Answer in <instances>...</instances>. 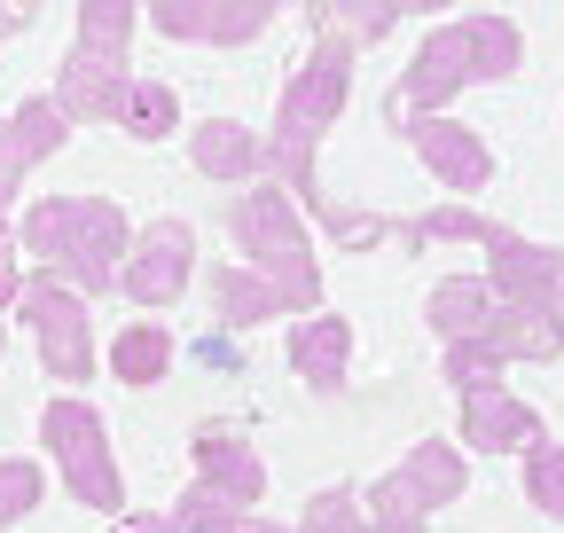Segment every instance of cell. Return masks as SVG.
I'll use <instances>...</instances> for the list:
<instances>
[{
	"label": "cell",
	"mask_w": 564,
	"mask_h": 533,
	"mask_svg": "<svg viewBox=\"0 0 564 533\" xmlns=\"http://www.w3.org/2000/svg\"><path fill=\"white\" fill-rule=\"evenodd\" d=\"M400 133H408V150L432 165V181H440L447 196H478V188L494 181V150L478 142L463 118H408Z\"/></svg>",
	"instance_id": "cell-10"
},
{
	"label": "cell",
	"mask_w": 564,
	"mask_h": 533,
	"mask_svg": "<svg viewBox=\"0 0 564 533\" xmlns=\"http://www.w3.org/2000/svg\"><path fill=\"white\" fill-rule=\"evenodd\" d=\"M40 447L55 455V471H63V487H70L79 510L126 518V471H118V447H110L102 409H87L79 392L47 400V409H40Z\"/></svg>",
	"instance_id": "cell-5"
},
{
	"label": "cell",
	"mask_w": 564,
	"mask_h": 533,
	"mask_svg": "<svg viewBox=\"0 0 564 533\" xmlns=\"http://www.w3.org/2000/svg\"><path fill=\"white\" fill-rule=\"evenodd\" d=\"M525 502L564 525V447H549V439L525 447Z\"/></svg>",
	"instance_id": "cell-25"
},
{
	"label": "cell",
	"mask_w": 564,
	"mask_h": 533,
	"mask_svg": "<svg viewBox=\"0 0 564 533\" xmlns=\"http://www.w3.org/2000/svg\"><path fill=\"white\" fill-rule=\"evenodd\" d=\"M118 133H133V142H165V133H181V95L150 72H133L126 87V110H118Z\"/></svg>",
	"instance_id": "cell-22"
},
{
	"label": "cell",
	"mask_w": 564,
	"mask_h": 533,
	"mask_svg": "<svg viewBox=\"0 0 564 533\" xmlns=\"http://www.w3.org/2000/svg\"><path fill=\"white\" fill-rule=\"evenodd\" d=\"M392 236H400L408 251H423V243H486V236H494V220H486V213H470V205H432L423 220H400Z\"/></svg>",
	"instance_id": "cell-24"
},
{
	"label": "cell",
	"mask_w": 564,
	"mask_h": 533,
	"mask_svg": "<svg viewBox=\"0 0 564 533\" xmlns=\"http://www.w3.org/2000/svg\"><path fill=\"white\" fill-rule=\"evenodd\" d=\"M173 525H181V533H291L282 518H259V510H228V502H212L204 487H188V494L173 502Z\"/></svg>",
	"instance_id": "cell-23"
},
{
	"label": "cell",
	"mask_w": 564,
	"mask_h": 533,
	"mask_svg": "<svg viewBox=\"0 0 564 533\" xmlns=\"http://www.w3.org/2000/svg\"><path fill=\"white\" fill-rule=\"evenodd\" d=\"M486 314H494V291H486L478 275H447V283H432V298H423V322H432L447 346L478 338V329H486Z\"/></svg>",
	"instance_id": "cell-20"
},
{
	"label": "cell",
	"mask_w": 564,
	"mask_h": 533,
	"mask_svg": "<svg viewBox=\"0 0 564 533\" xmlns=\"http://www.w3.org/2000/svg\"><path fill=\"white\" fill-rule=\"evenodd\" d=\"M110 533H181V525H173V510H126Z\"/></svg>",
	"instance_id": "cell-30"
},
{
	"label": "cell",
	"mask_w": 564,
	"mask_h": 533,
	"mask_svg": "<svg viewBox=\"0 0 564 533\" xmlns=\"http://www.w3.org/2000/svg\"><path fill=\"white\" fill-rule=\"evenodd\" d=\"M17 291H24V251H17L9 213H0V306H17Z\"/></svg>",
	"instance_id": "cell-29"
},
{
	"label": "cell",
	"mask_w": 564,
	"mask_h": 533,
	"mask_svg": "<svg viewBox=\"0 0 564 533\" xmlns=\"http://www.w3.org/2000/svg\"><path fill=\"white\" fill-rule=\"evenodd\" d=\"M150 24L165 40H196V47H243L274 24V9L243 0V9H212V0H181V9H150Z\"/></svg>",
	"instance_id": "cell-16"
},
{
	"label": "cell",
	"mask_w": 564,
	"mask_h": 533,
	"mask_svg": "<svg viewBox=\"0 0 564 533\" xmlns=\"http://www.w3.org/2000/svg\"><path fill=\"white\" fill-rule=\"evenodd\" d=\"M228 236H236L243 266H267V259H282V251H314L299 205H291V196H282L274 181H251L236 205H228Z\"/></svg>",
	"instance_id": "cell-11"
},
{
	"label": "cell",
	"mask_w": 564,
	"mask_h": 533,
	"mask_svg": "<svg viewBox=\"0 0 564 533\" xmlns=\"http://www.w3.org/2000/svg\"><path fill=\"white\" fill-rule=\"evenodd\" d=\"M204 291H212V306H220V322L228 329H251V322H282V298L251 275V266L243 259H220V266H212V275H204Z\"/></svg>",
	"instance_id": "cell-19"
},
{
	"label": "cell",
	"mask_w": 564,
	"mask_h": 533,
	"mask_svg": "<svg viewBox=\"0 0 564 533\" xmlns=\"http://www.w3.org/2000/svg\"><path fill=\"white\" fill-rule=\"evenodd\" d=\"M352 47L329 17H322V40H314V55L291 72V87H282V110H274V133H259L267 142V173H274V188L291 196V205H329L322 196V133L337 126V110H345V95H352Z\"/></svg>",
	"instance_id": "cell-1"
},
{
	"label": "cell",
	"mask_w": 564,
	"mask_h": 533,
	"mask_svg": "<svg viewBox=\"0 0 564 533\" xmlns=\"http://www.w3.org/2000/svg\"><path fill=\"white\" fill-rule=\"evenodd\" d=\"M291 369H299L314 392H337V384H345V369H352V322H345V314L291 322Z\"/></svg>",
	"instance_id": "cell-18"
},
{
	"label": "cell",
	"mask_w": 564,
	"mask_h": 533,
	"mask_svg": "<svg viewBox=\"0 0 564 533\" xmlns=\"http://www.w3.org/2000/svg\"><path fill=\"white\" fill-rule=\"evenodd\" d=\"M126 243H133V220L118 196H32L17 220V251H32L40 275L70 283L79 298L118 291Z\"/></svg>",
	"instance_id": "cell-2"
},
{
	"label": "cell",
	"mask_w": 564,
	"mask_h": 533,
	"mask_svg": "<svg viewBox=\"0 0 564 533\" xmlns=\"http://www.w3.org/2000/svg\"><path fill=\"white\" fill-rule=\"evenodd\" d=\"M196 353H204V361H212V369H236V338H228V329H220V338H204V346H196Z\"/></svg>",
	"instance_id": "cell-31"
},
{
	"label": "cell",
	"mask_w": 564,
	"mask_h": 533,
	"mask_svg": "<svg viewBox=\"0 0 564 533\" xmlns=\"http://www.w3.org/2000/svg\"><path fill=\"white\" fill-rule=\"evenodd\" d=\"M196 487H204L212 502H228V510H259V494H267V463L251 455L243 432L204 424V432H196Z\"/></svg>",
	"instance_id": "cell-13"
},
{
	"label": "cell",
	"mask_w": 564,
	"mask_h": 533,
	"mask_svg": "<svg viewBox=\"0 0 564 533\" xmlns=\"http://www.w3.org/2000/svg\"><path fill=\"white\" fill-rule=\"evenodd\" d=\"M173 329L165 322H126L118 338H110V369H118V384H165V369H173Z\"/></svg>",
	"instance_id": "cell-21"
},
{
	"label": "cell",
	"mask_w": 564,
	"mask_h": 533,
	"mask_svg": "<svg viewBox=\"0 0 564 533\" xmlns=\"http://www.w3.org/2000/svg\"><path fill=\"white\" fill-rule=\"evenodd\" d=\"M518 63H525V32H518L510 17H455V24H440L432 40L415 47V63L400 72L384 118H392V126H408V118H447V102H455L463 87H494V79H510Z\"/></svg>",
	"instance_id": "cell-3"
},
{
	"label": "cell",
	"mask_w": 564,
	"mask_h": 533,
	"mask_svg": "<svg viewBox=\"0 0 564 533\" xmlns=\"http://www.w3.org/2000/svg\"><path fill=\"white\" fill-rule=\"evenodd\" d=\"M188 157H196V173L204 181H259L267 173V142L243 126V118H204L196 133H188Z\"/></svg>",
	"instance_id": "cell-17"
},
{
	"label": "cell",
	"mask_w": 564,
	"mask_h": 533,
	"mask_svg": "<svg viewBox=\"0 0 564 533\" xmlns=\"http://www.w3.org/2000/svg\"><path fill=\"white\" fill-rule=\"evenodd\" d=\"M299 533H377V525L361 518V502H352L345 487H329V494H314V502H306Z\"/></svg>",
	"instance_id": "cell-26"
},
{
	"label": "cell",
	"mask_w": 564,
	"mask_h": 533,
	"mask_svg": "<svg viewBox=\"0 0 564 533\" xmlns=\"http://www.w3.org/2000/svg\"><path fill=\"white\" fill-rule=\"evenodd\" d=\"M541 416L525 409V400L510 384H486V392H463V439L455 447H478V455H525L541 447Z\"/></svg>",
	"instance_id": "cell-14"
},
{
	"label": "cell",
	"mask_w": 564,
	"mask_h": 533,
	"mask_svg": "<svg viewBox=\"0 0 564 533\" xmlns=\"http://www.w3.org/2000/svg\"><path fill=\"white\" fill-rule=\"evenodd\" d=\"M463 487H470L463 447H455V439H423L408 463H392V471L361 494V518H369L377 533H423V518L447 510Z\"/></svg>",
	"instance_id": "cell-6"
},
{
	"label": "cell",
	"mask_w": 564,
	"mask_h": 533,
	"mask_svg": "<svg viewBox=\"0 0 564 533\" xmlns=\"http://www.w3.org/2000/svg\"><path fill=\"white\" fill-rule=\"evenodd\" d=\"M486 251V291H494V306H541V314H556V291H564V251H549V243H525L518 228H502L494 220V236L478 243Z\"/></svg>",
	"instance_id": "cell-9"
},
{
	"label": "cell",
	"mask_w": 564,
	"mask_h": 533,
	"mask_svg": "<svg viewBox=\"0 0 564 533\" xmlns=\"http://www.w3.org/2000/svg\"><path fill=\"white\" fill-rule=\"evenodd\" d=\"M133 9H118V0H95V9H79V40H70V55H63V72H55V110H63V126H118V110H126V87H133V72H126V40H133Z\"/></svg>",
	"instance_id": "cell-4"
},
{
	"label": "cell",
	"mask_w": 564,
	"mask_h": 533,
	"mask_svg": "<svg viewBox=\"0 0 564 533\" xmlns=\"http://www.w3.org/2000/svg\"><path fill=\"white\" fill-rule=\"evenodd\" d=\"M291 533H299V525H291Z\"/></svg>",
	"instance_id": "cell-33"
},
{
	"label": "cell",
	"mask_w": 564,
	"mask_h": 533,
	"mask_svg": "<svg viewBox=\"0 0 564 533\" xmlns=\"http://www.w3.org/2000/svg\"><path fill=\"white\" fill-rule=\"evenodd\" d=\"M470 346H478L494 369H510V361H556V353H564V322L541 314V306H494Z\"/></svg>",
	"instance_id": "cell-15"
},
{
	"label": "cell",
	"mask_w": 564,
	"mask_h": 533,
	"mask_svg": "<svg viewBox=\"0 0 564 533\" xmlns=\"http://www.w3.org/2000/svg\"><path fill=\"white\" fill-rule=\"evenodd\" d=\"M24 510H40V463H0V533Z\"/></svg>",
	"instance_id": "cell-27"
},
{
	"label": "cell",
	"mask_w": 564,
	"mask_h": 533,
	"mask_svg": "<svg viewBox=\"0 0 564 533\" xmlns=\"http://www.w3.org/2000/svg\"><path fill=\"white\" fill-rule=\"evenodd\" d=\"M196 275V228L188 220H141L133 243H126V266H118V291L133 306H173Z\"/></svg>",
	"instance_id": "cell-8"
},
{
	"label": "cell",
	"mask_w": 564,
	"mask_h": 533,
	"mask_svg": "<svg viewBox=\"0 0 564 533\" xmlns=\"http://www.w3.org/2000/svg\"><path fill=\"white\" fill-rule=\"evenodd\" d=\"M556 322H564V291H556Z\"/></svg>",
	"instance_id": "cell-32"
},
{
	"label": "cell",
	"mask_w": 564,
	"mask_h": 533,
	"mask_svg": "<svg viewBox=\"0 0 564 533\" xmlns=\"http://www.w3.org/2000/svg\"><path fill=\"white\" fill-rule=\"evenodd\" d=\"M17 322L40 338V361L55 384H87L95 377V329H87V298L55 283V275H24L17 291Z\"/></svg>",
	"instance_id": "cell-7"
},
{
	"label": "cell",
	"mask_w": 564,
	"mask_h": 533,
	"mask_svg": "<svg viewBox=\"0 0 564 533\" xmlns=\"http://www.w3.org/2000/svg\"><path fill=\"white\" fill-rule=\"evenodd\" d=\"M314 220H322L337 243H384V236H392V220H377V213H352V205H314Z\"/></svg>",
	"instance_id": "cell-28"
},
{
	"label": "cell",
	"mask_w": 564,
	"mask_h": 533,
	"mask_svg": "<svg viewBox=\"0 0 564 533\" xmlns=\"http://www.w3.org/2000/svg\"><path fill=\"white\" fill-rule=\"evenodd\" d=\"M63 142H70V126H63V110H55L47 95H32V102H17L9 118H0V213L17 205L24 173H32L40 157H55Z\"/></svg>",
	"instance_id": "cell-12"
}]
</instances>
